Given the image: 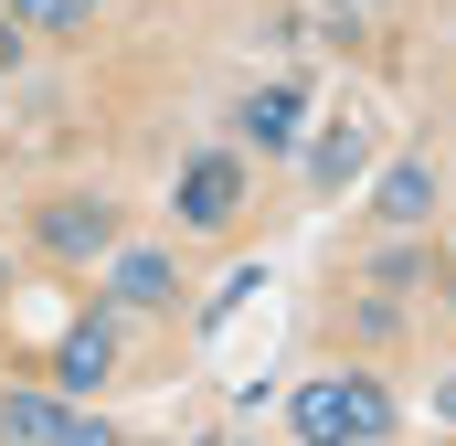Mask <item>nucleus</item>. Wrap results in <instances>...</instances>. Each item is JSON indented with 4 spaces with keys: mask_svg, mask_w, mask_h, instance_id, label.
I'll return each instance as SVG.
<instances>
[{
    "mask_svg": "<svg viewBox=\"0 0 456 446\" xmlns=\"http://www.w3.org/2000/svg\"><path fill=\"white\" fill-rule=\"evenodd\" d=\"M0 287H11V255H0Z\"/></svg>",
    "mask_w": 456,
    "mask_h": 446,
    "instance_id": "2eb2a0df",
    "label": "nucleus"
},
{
    "mask_svg": "<svg viewBox=\"0 0 456 446\" xmlns=\"http://www.w3.org/2000/svg\"><path fill=\"white\" fill-rule=\"evenodd\" d=\"M53 383H64V393H86V404L117 383V309H86L75 330L53 340Z\"/></svg>",
    "mask_w": 456,
    "mask_h": 446,
    "instance_id": "1a4fd4ad",
    "label": "nucleus"
},
{
    "mask_svg": "<svg viewBox=\"0 0 456 446\" xmlns=\"http://www.w3.org/2000/svg\"><path fill=\"white\" fill-rule=\"evenodd\" d=\"M21 43H32V32H21V21L0 11V75H21Z\"/></svg>",
    "mask_w": 456,
    "mask_h": 446,
    "instance_id": "f8f14e48",
    "label": "nucleus"
},
{
    "mask_svg": "<svg viewBox=\"0 0 456 446\" xmlns=\"http://www.w3.org/2000/svg\"><path fill=\"white\" fill-rule=\"evenodd\" d=\"M32 234H43V255L96 266V255L117 244V202H107V192H64V202H43V223H32Z\"/></svg>",
    "mask_w": 456,
    "mask_h": 446,
    "instance_id": "423d86ee",
    "label": "nucleus"
},
{
    "mask_svg": "<svg viewBox=\"0 0 456 446\" xmlns=\"http://www.w3.org/2000/svg\"><path fill=\"white\" fill-rule=\"evenodd\" d=\"M436 202H446V181H436V160H425V149H403V160H382V170H371V213L393 223V234H425Z\"/></svg>",
    "mask_w": 456,
    "mask_h": 446,
    "instance_id": "0eeeda50",
    "label": "nucleus"
},
{
    "mask_svg": "<svg viewBox=\"0 0 456 446\" xmlns=\"http://www.w3.org/2000/svg\"><path fill=\"white\" fill-rule=\"evenodd\" d=\"M297 138H308V86H297V75H265V86L233 96V149L276 160V149H297Z\"/></svg>",
    "mask_w": 456,
    "mask_h": 446,
    "instance_id": "20e7f679",
    "label": "nucleus"
},
{
    "mask_svg": "<svg viewBox=\"0 0 456 446\" xmlns=\"http://www.w3.org/2000/svg\"><path fill=\"white\" fill-rule=\"evenodd\" d=\"M96 266H107V309H138V319H170V309H181L170 244H107Z\"/></svg>",
    "mask_w": 456,
    "mask_h": 446,
    "instance_id": "39448f33",
    "label": "nucleus"
},
{
    "mask_svg": "<svg viewBox=\"0 0 456 446\" xmlns=\"http://www.w3.org/2000/svg\"><path fill=\"white\" fill-rule=\"evenodd\" d=\"M436 415H446V425H456V372H446V383H436Z\"/></svg>",
    "mask_w": 456,
    "mask_h": 446,
    "instance_id": "ddd939ff",
    "label": "nucleus"
},
{
    "mask_svg": "<svg viewBox=\"0 0 456 446\" xmlns=\"http://www.w3.org/2000/svg\"><path fill=\"white\" fill-rule=\"evenodd\" d=\"M297 160H308V192H350V181L371 170V117L340 107L330 128H308V138H297Z\"/></svg>",
    "mask_w": 456,
    "mask_h": 446,
    "instance_id": "6e6552de",
    "label": "nucleus"
},
{
    "mask_svg": "<svg viewBox=\"0 0 456 446\" xmlns=\"http://www.w3.org/2000/svg\"><path fill=\"white\" fill-rule=\"evenodd\" d=\"M330 11H340V21H361V11H382V0H330Z\"/></svg>",
    "mask_w": 456,
    "mask_h": 446,
    "instance_id": "4468645a",
    "label": "nucleus"
},
{
    "mask_svg": "<svg viewBox=\"0 0 456 446\" xmlns=\"http://www.w3.org/2000/svg\"><path fill=\"white\" fill-rule=\"evenodd\" d=\"M287 425L308 446H340V436H393L403 404H393V383H371V372H319V383L287 393Z\"/></svg>",
    "mask_w": 456,
    "mask_h": 446,
    "instance_id": "f257e3e1",
    "label": "nucleus"
},
{
    "mask_svg": "<svg viewBox=\"0 0 456 446\" xmlns=\"http://www.w3.org/2000/svg\"><path fill=\"white\" fill-rule=\"evenodd\" d=\"M0 436H21V446H107V415L53 383V393H0Z\"/></svg>",
    "mask_w": 456,
    "mask_h": 446,
    "instance_id": "f03ea898",
    "label": "nucleus"
},
{
    "mask_svg": "<svg viewBox=\"0 0 456 446\" xmlns=\"http://www.w3.org/2000/svg\"><path fill=\"white\" fill-rule=\"evenodd\" d=\"M0 11H11L21 32H53V43H75V32L96 21V0H0Z\"/></svg>",
    "mask_w": 456,
    "mask_h": 446,
    "instance_id": "9d476101",
    "label": "nucleus"
},
{
    "mask_svg": "<svg viewBox=\"0 0 456 446\" xmlns=\"http://www.w3.org/2000/svg\"><path fill=\"white\" fill-rule=\"evenodd\" d=\"M371 277H382V287H414V277H436V266H425L414 244H382V255H371Z\"/></svg>",
    "mask_w": 456,
    "mask_h": 446,
    "instance_id": "9b49d317",
    "label": "nucleus"
},
{
    "mask_svg": "<svg viewBox=\"0 0 456 446\" xmlns=\"http://www.w3.org/2000/svg\"><path fill=\"white\" fill-rule=\"evenodd\" d=\"M170 213L191 223V234H224L244 213V149H191L181 181H170Z\"/></svg>",
    "mask_w": 456,
    "mask_h": 446,
    "instance_id": "7ed1b4c3",
    "label": "nucleus"
}]
</instances>
